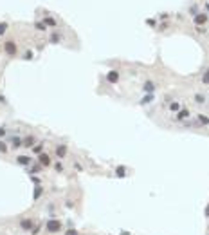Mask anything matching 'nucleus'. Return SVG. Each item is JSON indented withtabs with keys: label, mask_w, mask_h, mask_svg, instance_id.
Segmentation results:
<instances>
[{
	"label": "nucleus",
	"mask_w": 209,
	"mask_h": 235,
	"mask_svg": "<svg viewBox=\"0 0 209 235\" xmlns=\"http://www.w3.org/2000/svg\"><path fill=\"white\" fill-rule=\"evenodd\" d=\"M23 58H25V60H31V58H32V51H27V52L23 54Z\"/></svg>",
	"instance_id": "obj_25"
},
{
	"label": "nucleus",
	"mask_w": 209,
	"mask_h": 235,
	"mask_svg": "<svg viewBox=\"0 0 209 235\" xmlns=\"http://www.w3.org/2000/svg\"><path fill=\"white\" fill-rule=\"evenodd\" d=\"M206 9H207V11H209V4H206Z\"/></svg>",
	"instance_id": "obj_35"
},
{
	"label": "nucleus",
	"mask_w": 209,
	"mask_h": 235,
	"mask_svg": "<svg viewBox=\"0 0 209 235\" xmlns=\"http://www.w3.org/2000/svg\"><path fill=\"white\" fill-rule=\"evenodd\" d=\"M11 143H13V148H20V147H23V141H22L18 136H14V138L11 139Z\"/></svg>",
	"instance_id": "obj_11"
},
{
	"label": "nucleus",
	"mask_w": 209,
	"mask_h": 235,
	"mask_svg": "<svg viewBox=\"0 0 209 235\" xmlns=\"http://www.w3.org/2000/svg\"><path fill=\"white\" fill-rule=\"evenodd\" d=\"M47 25H56V20L54 18H51V16H45V20H43Z\"/></svg>",
	"instance_id": "obj_16"
},
{
	"label": "nucleus",
	"mask_w": 209,
	"mask_h": 235,
	"mask_svg": "<svg viewBox=\"0 0 209 235\" xmlns=\"http://www.w3.org/2000/svg\"><path fill=\"white\" fill-rule=\"evenodd\" d=\"M207 22V14H204V13H198V14H195V24L200 27L202 24H206Z\"/></svg>",
	"instance_id": "obj_5"
},
{
	"label": "nucleus",
	"mask_w": 209,
	"mask_h": 235,
	"mask_svg": "<svg viewBox=\"0 0 209 235\" xmlns=\"http://www.w3.org/2000/svg\"><path fill=\"white\" fill-rule=\"evenodd\" d=\"M65 235H78V232H76V230H72V228H70V230H67V232H65Z\"/></svg>",
	"instance_id": "obj_26"
},
{
	"label": "nucleus",
	"mask_w": 209,
	"mask_h": 235,
	"mask_svg": "<svg viewBox=\"0 0 209 235\" xmlns=\"http://www.w3.org/2000/svg\"><path fill=\"white\" fill-rule=\"evenodd\" d=\"M63 170V165L61 163H56V172H61Z\"/></svg>",
	"instance_id": "obj_27"
},
{
	"label": "nucleus",
	"mask_w": 209,
	"mask_h": 235,
	"mask_svg": "<svg viewBox=\"0 0 209 235\" xmlns=\"http://www.w3.org/2000/svg\"><path fill=\"white\" fill-rule=\"evenodd\" d=\"M5 29H7V24H5V22H2V24H0V34H4V33H5Z\"/></svg>",
	"instance_id": "obj_22"
},
{
	"label": "nucleus",
	"mask_w": 209,
	"mask_h": 235,
	"mask_svg": "<svg viewBox=\"0 0 209 235\" xmlns=\"http://www.w3.org/2000/svg\"><path fill=\"white\" fill-rule=\"evenodd\" d=\"M45 228H47L49 233H58V232L61 230V221H58V219H49L47 224H45Z\"/></svg>",
	"instance_id": "obj_1"
},
{
	"label": "nucleus",
	"mask_w": 209,
	"mask_h": 235,
	"mask_svg": "<svg viewBox=\"0 0 209 235\" xmlns=\"http://www.w3.org/2000/svg\"><path fill=\"white\" fill-rule=\"evenodd\" d=\"M32 152H36V154H41V152H43V145H41V143L34 145V147H32Z\"/></svg>",
	"instance_id": "obj_13"
},
{
	"label": "nucleus",
	"mask_w": 209,
	"mask_h": 235,
	"mask_svg": "<svg viewBox=\"0 0 209 235\" xmlns=\"http://www.w3.org/2000/svg\"><path fill=\"white\" fill-rule=\"evenodd\" d=\"M31 179H32V183H36V185H40V179H38V177H32V176H31Z\"/></svg>",
	"instance_id": "obj_32"
},
{
	"label": "nucleus",
	"mask_w": 209,
	"mask_h": 235,
	"mask_svg": "<svg viewBox=\"0 0 209 235\" xmlns=\"http://www.w3.org/2000/svg\"><path fill=\"white\" fill-rule=\"evenodd\" d=\"M115 174H117V177H124V174H126V170H124V167H117V170H115Z\"/></svg>",
	"instance_id": "obj_14"
},
{
	"label": "nucleus",
	"mask_w": 209,
	"mask_h": 235,
	"mask_svg": "<svg viewBox=\"0 0 209 235\" xmlns=\"http://www.w3.org/2000/svg\"><path fill=\"white\" fill-rule=\"evenodd\" d=\"M32 224H34V221H32L31 217H27V219H23V221L20 223L22 230H32Z\"/></svg>",
	"instance_id": "obj_6"
},
{
	"label": "nucleus",
	"mask_w": 209,
	"mask_h": 235,
	"mask_svg": "<svg viewBox=\"0 0 209 235\" xmlns=\"http://www.w3.org/2000/svg\"><path fill=\"white\" fill-rule=\"evenodd\" d=\"M195 100H197V103H200V105L204 103V96H202V94H197V96H195Z\"/></svg>",
	"instance_id": "obj_20"
},
{
	"label": "nucleus",
	"mask_w": 209,
	"mask_h": 235,
	"mask_svg": "<svg viewBox=\"0 0 209 235\" xmlns=\"http://www.w3.org/2000/svg\"><path fill=\"white\" fill-rule=\"evenodd\" d=\"M40 167H41V165H34V167H32V170H31V172H38V170H40Z\"/></svg>",
	"instance_id": "obj_29"
},
{
	"label": "nucleus",
	"mask_w": 209,
	"mask_h": 235,
	"mask_svg": "<svg viewBox=\"0 0 209 235\" xmlns=\"http://www.w3.org/2000/svg\"><path fill=\"white\" fill-rule=\"evenodd\" d=\"M170 109H171V110H180V103H177V101H173V103L170 105Z\"/></svg>",
	"instance_id": "obj_19"
},
{
	"label": "nucleus",
	"mask_w": 209,
	"mask_h": 235,
	"mask_svg": "<svg viewBox=\"0 0 209 235\" xmlns=\"http://www.w3.org/2000/svg\"><path fill=\"white\" fill-rule=\"evenodd\" d=\"M206 215H207V217H209V206H207V208H206Z\"/></svg>",
	"instance_id": "obj_33"
},
{
	"label": "nucleus",
	"mask_w": 209,
	"mask_h": 235,
	"mask_svg": "<svg viewBox=\"0 0 209 235\" xmlns=\"http://www.w3.org/2000/svg\"><path fill=\"white\" fill-rule=\"evenodd\" d=\"M16 161H18V165H22V167H27V165H29L32 159H31L29 156H18V157H16Z\"/></svg>",
	"instance_id": "obj_7"
},
{
	"label": "nucleus",
	"mask_w": 209,
	"mask_h": 235,
	"mask_svg": "<svg viewBox=\"0 0 209 235\" xmlns=\"http://www.w3.org/2000/svg\"><path fill=\"white\" fill-rule=\"evenodd\" d=\"M38 161H40V165H41V167H49V165H51V156L41 152V154L38 156Z\"/></svg>",
	"instance_id": "obj_3"
},
{
	"label": "nucleus",
	"mask_w": 209,
	"mask_h": 235,
	"mask_svg": "<svg viewBox=\"0 0 209 235\" xmlns=\"http://www.w3.org/2000/svg\"><path fill=\"white\" fill-rule=\"evenodd\" d=\"M198 121H200L202 125H207V123H209V118H207V116H204V114H200V116H198Z\"/></svg>",
	"instance_id": "obj_15"
},
{
	"label": "nucleus",
	"mask_w": 209,
	"mask_h": 235,
	"mask_svg": "<svg viewBox=\"0 0 209 235\" xmlns=\"http://www.w3.org/2000/svg\"><path fill=\"white\" fill-rule=\"evenodd\" d=\"M51 42H52V43H58V42H60V34H58V33H52V34H51Z\"/></svg>",
	"instance_id": "obj_17"
},
{
	"label": "nucleus",
	"mask_w": 209,
	"mask_h": 235,
	"mask_svg": "<svg viewBox=\"0 0 209 235\" xmlns=\"http://www.w3.org/2000/svg\"><path fill=\"white\" fill-rule=\"evenodd\" d=\"M188 114H189L188 110H180V112L177 114V119H184V118H188Z\"/></svg>",
	"instance_id": "obj_18"
},
{
	"label": "nucleus",
	"mask_w": 209,
	"mask_h": 235,
	"mask_svg": "<svg viewBox=\"0 0 209 235\" xmlns=\"http://www.w3.org/2000/svg\"><path fill=\"white\" fill-rule=\"evenodd\" d=\"M41 194H43V188H41V186H36V188H34V195H32V199H34V201H36V199H40V197H41Z\"/></svg>",
	"instance_id": "obj_12"
},
{
	"label": "nucleus",
	"mask_w": 209,
	"mask_h": 235,
	"mask_svg": "<svg viewBox=\"0 0 209 235\" xmlns=\"http://www.w3.org/2000/svg\"><path fill=\"white\" fill-rule=\"evenodd\" d=\"M4 51H5L9 56H14V54H16V43H14V42H5V43H4Z\"/></svg>",
	"instance_id": "obj_2"
},
{
	"label": "nucleus",
	"mask_w": 209,
	"mask_h": 235,
	"mask_svg": "<svg viewBox=\"0 0 209 235\" xmlns=\"http://www.w3.org/2000/svg\"><path fill=\"white\" fill-rule=\"evenodd\" d=\"M36 29H40V31H45V24H41V22H36Z\"/></svg>",
	"instance_id": "obj_24"
},
{
	"label": "nucleus",
	"mask_w": 209,
	"mask_h": 235,
	"mask_svg": "<svg viewBox=\"0 0 209 235\" xmlns=\"http://www.w3.org/2000/svg\"><path fill=\"white\" fill-rule=\"evenodd\" d=\"M143 91H144V92H150V94H152V92L155 91V85H153L152 81H146V83L143 85Z\"/></svg>",
	"instance_id": "obj_9"
},
{
	"label": "nucleus",
	"mask_w": 209,
	"mask_h": 235,
	"mask_svg": "<svg viewBox=\"0 0 209 235\" xmlns=\"http://www.w3.org/2000/svg\"><path fill=\"white\" fill-rule=\"evenodd\" d=\"M202 81H204V83H209V69L206 71V74L202 76Z\"/></svg>",
	"instance_id": "obj_23"
},
{
	"label": "nucleus",
	"mask_w": 209,
	"mask_h": 235,
	"mask_svg": "<svg viewBox=\"0 0 209 235\" xmlns=\"http://www.w3.org/2000/svg\"><path fill=\"white\" fill-rule=\"evenodd\" d=\"M148 101H152V94H150V96H146V98H144L141 103H148Z\"/></svg>",
	"instance_id": "obj_28"
},
{
	"label": "nucleus",
	"mask_w": 209,
	"mask_h": 235,
	"mask_svg": "<svg viewBox=\"0 0 209 235\" xmlns=\"http://www.w3.org/2000/svg\"><path fill=\"white\" fill-rule=\"evenodd\" d=\"M0 152H4V154L7 152V145H5L4 141H0Z\"/></svg>",
	"instance_id": "obj_21"
},
{
	"label": "nucleus",
	"mask_w": 209,
	"mask_h": 235,
	"mask_svg": "<svg viewBox=\"0 0 209 235\" xmlns=\"http://www.w3.org/2000/svg\"><path fill=\"white\" fill-rule=\"evenodd\" d=\"M5 136V129L4 127H0V138H4Z\"/></svg>",
	"instance_id": "obj_30"
},
{
	"label": "nucleus",
	"mask_w": 209,
	"mask_h": 235,
	"mask_svg": "<svg viewBox=\"0 0 209 235\" xmlns=\"http://www.w3.org/2000/svg\"><path fill=\"white\" fill-rule=\"evenodd\" d=\"M23 147L32 148V147H34V138H32V136H27V138L23 139Z\"/></svg>",
	"instance_id": "obj_10"
},
{
	"label": "nucleus",
	"mask_w": 209,
	"mask_h": 235,
	"mask_svg": "<svg viewBox=\"0 0 209 235\" xmlns=\"http://www.w3.org/2000/svg\"><path fill=\"white\" fill-rule=\"evenodd\" d=\"M65 154H67V147H65V145L56 147V156H58V157H65Z\"/></svg>",
	"instance_id": "obj_8"
},
{
	"label": "nucleus",
	"mask_w": 209,
	"mask_h": 235,
	"mask_svg": "<svg viewBox=\"0 0 209 235\" xmlns=\"http://www.w3.org/2000/svg\"><path fill=\"white\" fill-rule=\"evenodd\" d=\"M106 80H108V83H117L119 81V72L117 71H110L106 74Z\"/></svg>",
	"instance_id": "obj_4"
},
{
	"label": "nucleus",
	"mask_w": 209,
	"mask_h": 235,
	"mask_svg": "<svg viewBox=\"0 0 209 235\" xmlns=\"http://www.w3.org/2000/svg\"><path fill=\"white\" fill-rule=\"evenodd\" d=\"M74 168H76V170H81V168H83V167H81V165H79V163H74Z\"/></svg>",
	"instance_id": "obj_31"
},
{
	"label": "nucleus",
	"mask_w": 209,
	"mask_h": 235,
	"mask_svg": "<svg viewBox=\"0 0 209 235\" xmlns=\"http://www.w3.org/2000/svg\"><path fill=\"white\" fill-rule=\"evenodd\" d=\"M121 235H130V233H128V232H123V233H121Z\"/></svg>",
	"instance_id": "obj_34"
}]
</instances>
